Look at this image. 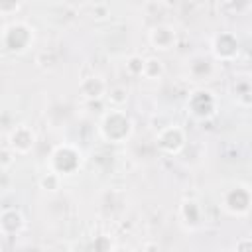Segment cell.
Returning <instances> with one entry per match:
<instances>
[{
    "label": "cell",
    "instance_id": "6da1fadb",
    "mask_svg": "<svg viewBox=\"0 0 252 252\" xmlns=\"http://www.w3.org/2000/svg\"><path fill=\"white\" fill-rule=\"evenodd\" d=\"M100 132H102L104 140H108V142H122L130 136L132 122L122 110H110L102 120Z\"/></svg>",
    "mask_w": 252,
    "mask_h": 252
},
{
    "label": "cell",
    "instance_id": "7a4b0ae2",
    "mask_svg": "<svg viewBox=\"0 0 252 252\" xmlns=\"http://www.w3.org/2000/svg\"><path fill=\"white\" fill-rule=\"evenodd\" d=\"M187 108L197 118H209V116H213L217 112L215 110L217 108V100H215L213 93H209V91H195L191 94V98L187 100Z\"/></svg>",
    "mask_w": 252,
    "mask_h": 252
},
{
    "label": "cell",
    "instance_id": "3957f363",
    "mask_svg": "<svg viewBox=\"0 0 252 252\" xmlns=\"http://www.w3.org/2000/svg\"><path fill=\"white\" fill-rule=\"evenodd\" d=\"M250 201H252V195L242 185H236L224 193V207L232 215H244L250 209Z\"/></svg>",
    "mask_w": 252,
    "mask_h": 252
},
{
    "label": "cell",
    "instance_id": "277c9868",
    "mask_svg": "<svg viewBox=\"0 0 252 252\" xmlns=\"http://www.w3.org/2000/svg\"><path fill=\"white\" fill-rule=\"evenodd\" d=\"M185 144V134L179 126H165L158 132V146L167 154H177Z\"/></svg>",
    "mask_w": 252,
    "mask_h": 252
},
{
    "label": "cell",
    "instance_id": "5b68a950",
    "mask_svg": "<svg viewBox=\"0 0 252 252\" xmlns=\"http://www.w3.org/2000/svg\"><path fill=\"white\" fill-rule=\"evenodd\" d=\"M33 146V134L30 128L26 126H18L14 132H12V138H10V148L14 154H26L30 152V148Z\"/></svg>",
    "mask_w": 252,
    "mask_h": 252
},
{
    "label": "cell",
    "instance_id": "8992f818",
    "mask_svg": "<svg viewBox=\"0 0 252 252\" xmlns=\"http://www.w3.org/2000/svg\"><path fill=\"white\" fill-rule=\"evenodd\" d=\"M150 41H152V45L156 49L165 51V49L173 47V43H175V32L169 26H156L152 30V33H150Z\"/></svg>",
    "mask_w": 252,
    "mask_h": 252
},
{
    "label": "cell",
    "instance_id": "52a82bcc",
    "mask_svg": "<svg viewBox=\"0 0 252 252\" xmlns=\"http://www.w3.org/2000/svg\"><path fill=\"white\" fill-rule=\"evenodd\" d=\"M79 91H81V94H83L85 98H91V100L100 98L102 94L108 93L106 83H104L100 77H87V79H83L81 85H79Z\"/></svg>",
    "mask_w": 252,
    "mask_h": 252
},
{
    "label": "cell",
    "instance_id": "ba28073f",
    "mask_svg": "<svg viewBox=\"0 0 252 252\" xmlns=\"http://www.w3.org/2000/svg\"><path fill=\"white\" fill-rule=\"evenodd\" d=\"M0 226H2V232H4V234L18 232V230L24 226V217H22L20 211H16V209H4V211H2Z\"/></svg>",
    "mask_w": 252,
    "mask_h": 252
},
{
    "label": "cell",
    "instance_id": "9c48e42d",
    "mask_svg": "<svg viewBox=\"0 0 252 252\" xmlns=\"http://www.w3.org/2000/svg\"><path fill=\"white\" fill-rule=\"evenodd\" d=\"M215 53H217L219 59H232L238 53V41L232 43V45H226L224 43V33H220V35L215 37Z\"/></svg>",
    "mask_w": 252,
    "mask_h": 252
},
{
    "label": "cell",
    "instance_id": "30bf717a",
    "mask_svg": "<svg viewBox=\"0 0 252 252\" xmlns=\"http://www.w3.org/2000/svg\"><path fill=\"white\" fill-rule=\"evenodd\" d=\"M163 67H161V61L158 57H148L146 59V65H144V77L146 79H158L161 75Z\"/></svg>",
    "mask_w": 252,
    "mask_h": 252
},
{
    "label": "cell",
    "instance_id": "8fae6325",
    "mask_svg": "<svg viewBox=\"0 0 252 252\" xmlns=\"http://www.w3.org/2000/svg\"><path fill=\"white\" fill-rule=\"evenodd\" d=\"M108 100L114 104V106H122L126 100H128V91L124 87H112L108 89Z\"/></svg>",
    "mask_w": 252,
    "mask_h": 252
},
{
    "label": "cell",
    "instance_id": "7c38bea8",
    "mask_svg": "<svg viewBox=\"0 0 252 252\" xmlns=\"http://www.w3.org/2000/svg\"><path fill=\"white\" fill-rule=\"evenodd\" d=\"M144 65H146V59L140 57V55H132L126 63V69L130 75H144Z\"/></svg>",
    "mask_w": 252,
    "mask_h": 252
},
{
    "label": "cell",
    "instance_id": "4fadbf2b",
    "mask_svg": "<svg viewBox=\"0 0 252 252\" xmlns=\"http://www.w3.org/2000/svg\"><path fill=\"white\" fill-rule=\"evenodd\" d=\"M41 187H43V189H49V191H55V189L59 187V175H57L55 171L47 173V175L41 179Z\"/></svg>",
    "mask_w": 252,
    "mask_h": 252
},
{
    "label": "cell",
    "instance_id": "5bb4252c",
    "mask_svg": "<svg viewBox=\"0 0 252 252\" xmlns=\"http://www.w3.org/2000/svg\"><path fill=\"white\" fill-rule=\"evenodd\" d=\"M234 252H252V238H248V236L240 238L234 246Z\"/></svg>",
    "mask_w": 252,
    "mask_h": 252
},
{
    "label": "cell",
    "instance_id": "9a60e30c",
    "mask_svg": "<svg viewBox=\"0 0 252 252\" xmlns=\"http://www.w3.org/2000/svg\"><path fill=\"white\" fill-rule=\"evenodd\" d=\"M14 159H12V154H10V148L8 146H4V150H2V169L6 171L8 167H10V163H12Z\"/></svg>",
    "mask_w": 252,
    "mask_h": 252
},
{
    "label": "cell",
    "instance_id": "2e32d148",
    "mask_svg": "<svg viewBox=\"0 0 252 252\" xmlns=\"http://www.w3.org/2000/svg\"><path fill=\"white\" fill-rule=\"evenodd\" d=\"M144 252H158V244L156 242H148L144 246Z\"/></svg>",
    "mask_w": 252,
    "mask_h": 252
}]
</instances>
